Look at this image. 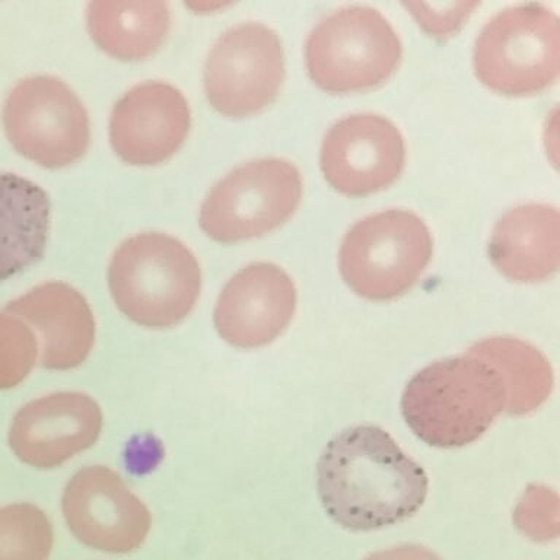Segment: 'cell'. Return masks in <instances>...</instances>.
Masks as SVG:
<instances>
[{
	"label": "cell",
	"instance_id": "cell-1",
	"mask_svg": "<svg viewBox=\"0 0 560 560\" xmlns=\"http://www.w3.org/2000/svg\"><path fill=\"white\" fill-rule=\"evenodd\" d=\"M324 511L349 532H375L409 520L427 501V472L388 432L358 424L332 436L317 464Z\"/></svg>",
	"mask_w": 560,
	"mask_h": 560
},
{
	"label": "cell",
	"instance_id": "cell-2",
	"mask_svg": "<svg viewBox=\"0 0 560 560\" xmlns=\"http://www.w3.org/2000/svg\"><path fill=\"white\" fill-rule=\"evenodd\" d=\"M505 405L499 372L464 353L419 371L402 393L401 415L424 444L459 448L483 436Z\"/></svg>",
	"mask_w": 560,
	"mask_h": 560
},
{
	"label": "cell",
	"instance_id": "cell-3",
	"mask_svg": "<svg viewBox=\"0 0 560 560\" xmlns=\"http://www.w3.org/2000/svg\"><path fill=\"white\" fill-rule=\"evenodd\" d=\"M118 310L139 326L170 328L199 300L201 271L195 254L173 236L144 232L125 241L108 267Z\"/></svg>",
	"mask_w": 560,
	"mask_h": 560
},
{
	"label": "cell",
	"instance_id": "cell-4",
	"mask_svg": "<svg viewBox=\"0 0 560 560\" xmlns=\"http://www.w3.org/2000/svg\"><path fill=\"white\" fill-rule=\"evenodd\" d=\"M432 254L423 219L410 210L388 209L350 228L340 245V273L357 295L392 301L419 282Z\"/></svg>",
	"mask_w": 560,
	"mask_h": 560
},
{
	"label": "cell",
	"instance_id": "cell-5",
	"mask_svg": "<svg viewBox=\"0 0 560 560\" xmlns=\"http://www.w3.org/2000/svg\"><path fill=\"white\" fill-rule=\"evenodd\" d=\"M402 46L387 18L374 8L332 12L308 35L306 69L315 85L335 94L371 90L400 65Z\"/></svg>",
	"mask_w": 560,
	"mask_h": 560
},
{
	"label": "cell",
	"instance_id": "cell-6",
	"mask_svg": "<svg viewBox=\"0 0 560 560\" xmlns=\"http://www.w3.org/2000/svg\"><path fill=\"white\" fill-rule=\"evenodd\" d=\"M559 69V18L542 4L503 9L476 39L477 78L499 94H537L558 79Z\"/></svg>",
	"mask_w": 560,
	"mask_h": 560
},
{
	"label": "cell",
	"instance_id": "cell-7",
	"mask_svg": "<svg viewBox=\"0 0 560 560\" xmlns=\"http://www.w3.org/2000/svg\"><path fill=\"white\" fill-rule=\"evenodd\" d=\"M302 177L292 162L265 158L247 162L212 188L200 209V226L218 243L269 234L295 213Z\"/></svg>",
	"mask_w": 560,
	"mask_h": 560
},
{
	"label": "cell",
	"instance_id": "cell-8",
	"mask_svg": "<svg viewBox=\"0 0 560 560\" xmlns=\"http://www.w3.org/2000/svg\"><path fill=\"white\" fill-rule=\"evenodd\" d=\"M3 126L15 151L44 168L73 164L90 147L86 109L57 78L35 77L18 83L4 103Z\"/></svg>",
	"mask_w": 560,
	"mask_h": 560
},
{
	"label": "cell",
	"instance_id": "cell-9",
	"mask_svg": "<svg viewBox=\"0 0 560 560\" xmlns=\"http://www.w3.org/2000/svg\"><path fill=\"white\" fill-rule=\"evenodd\" d=\"M284 79L279 35L258 22L228 30L214 44L205 66V91L223 116L243 118L269 107Z\"/></svg>",
	"mask_w": 560,
	"mask_h": 560
},
{
	"label": "cell",
	"instance_id": "cell-10",
	"mask_svg": "<svg viewBox=\"0 0 560 560\" xmlns=\"http://www.w3.org/2000/svg\"><path fill=\"white\" fill-rule=\"evenodd\" d=\"M61 506L73 536L108 553L139 549L151 529L147 505L108 467L79 470L66 486Z\"/></svg>",
	"mask_w": 560,
	"mask_h": 560
},
{
	"label": "cell",
	"instance_id": "cell-11",
	"mask_svg": "<svg viewBox=\"0 0 560 560\" xmlns=\"http://www.w3.org/2000/svg\"><path fill=\"white\" fill-rule=\"evenodd\" d=\"M322 170L336 191L374 195L392 186L406 164L401 131L378 114H352L335 122L322 147Z\"/></svg>",
	"mask_w": 560,
	"mask_h": 560
},
{
	"label": "cell",
	"instance_id": "cell-12",
	"mask_svg": "<svg viewBox=\"0 0 560 560\" xmlns=\"http://www.w3.org/2000/svg\"><path fill=\"white\" fill-rule=\"evenodd\" d=\"M103 411L83 393H56L22 407L9 429V445L31 467L56 468L98 441Z\"/></svg>",
	"mask_w": 560,
	"mask_h": 560
},
{
	"label": "cell",
	"instance_id": "cell-13",
	"mask_svg": "<svg viewBox=\"0 0 560 560\" xmlns=\"http://www.w3.org/2000/svg\"><path fill=\"white\" fill-rule=\"evenodd\" d=\"M295 311L291 276L271 262H254L223 288L214 308V327L234 348H262L287 330Z\"/></svg>",
	"mask_w": 560,
	"mask_h": 560
},
{
	"label": "cell",
	"instance_id": "cell-14",
	"mask_svg": "<svg viewBox=\"0 0 560 560\" xmlns=\"http://www.w3.org/2000/svg\"><path fill=\"white\" fill-rule=\"evenodd\" d=\"M190 125V107L182 91L165 82H144L114 107L109 140L127 164L158 165L183 147Z\"/></svg>",
	"mask_w": 560,
	"mask_h": 560
},
{
	"label": "cell",
	"instance_id": "cell-15",
	"mask_svg": "<svg viewBox=\"0 0 560 560\" xmlns=\"http://www.w3.org/2000/svg\"><path fill=\"white\" fill-rule=\"evenodd\" d=\"M4 311L24 319L38 332L42 366L46 370H74L94 348L95 319L91 306L70 284H39L9 302Z\"/></svg>",
	"mask_w": 560,
	"mask_h": 560
},
{
	"label": "cell",
	"instance_id": "cell-16",
	"mask_svg": "<svg viewBox=\"0 0 560 560\" xmlns=\"http://www.w3.org/2000/svg\"><path fill=\"white\" fill-rule=\"evenodd\" d=\"M489 256L512 282L537 283L559 269L560 217L555 206L528 203L508 210L493 228Z\"/></svg>",
	"mask_w": 560,
	"mask_h": 560
},
{
	"label": "cell",
	"instance_id": "cell-17",
	"mask_svg": "<svg viewBox=\"0 0 560 560\" xmlns=\"http://www.w3.org/2000/svg\"><path fill=\"white\" fill-rule=\"evenodd\" d=\"M51 203L37 184L0 174V282L42 260L50 231Z\"/></svg>",
	"mask_w": 560,
	"mask_h": 560
},
{
	"label": "cell",
	"instance_id": "cell-18",
	"mask_svg": "<svg viewBox=\"0 0 560 560\" xmlns=\"http://www.w3.org/2000/svg\"><path fill=\"white\" fill-rule=\"evenodd\" d=\"M86 25L96 46L120 60L155 55L171 28L165 2H91Z\"/></svg>",
	"mask_w": 560,
	"mask_h": 560
},
{
	"label": "cell",
	"instance_id": "cell-19",
	"mask_svg": "<svg viewBox=\"0 0 560 560\" xmlns=\"http://www.w3.org/2000/svg\"><path fill=\"white\" fill-rule=\"evenodd\" d=\"M466 353L488 362L502 376L508 415L533 413L545 405L553 389L555 376L549 359L527 341L494 336L477 341Z\"/></svg>",
	"mask_w": 560,
	"mask_h": 560
},
{
	"label": "cell",
	"instance_id": "cell-20",
	"mask_svg": "<svg viewBox=\"0 0 560 560\" xmlns=\"http://www.w3.org/2000/svg\"><path fill=\"white\" fill-rule=\"evenodd\" d=\"M55 533L46 512L33 503L0 508V560H47Z\"/></svg>",
	"mask_w": 560,
	"mask_h": 560
},
{
	"label": "cell",
	"instance_id": "cell-21",
	"mask_svg": "<svg viewBox=\"0 0 560 560\" xmlns=\"http://www.w3.org/2000/svg\"><path fill=\"white\" fill-rule=\"evenodd\" d=\"M37 336L11 313H0V389L20 385L37 361Z\"/></svg>",
	"mask_w": 560,
	"mask_h": 560
},
{
	"label": "cell",
	"instance_id": "cell-22",
	"mask_svg": "<svg viewBox=\"0 0 560 560\" xmlns=\"http://www.w3.org/2000/svg\"><path fill=\"white\" fill-rule=\"evenodd\" d=\"M476 7L477 3H451L448 11H442L436 9L435 4H407L411 13L418 18L420 25L440 37H448L451 33L457 31Z\"/></svg>",
	"mask_w": 560,
	"mask_h": 560
},
{
	"label": "cell",
	"instance_id": "cell-23",
	"mask_svg": "<svg viewBox=\"0 0 560 560\" xmlns=\"http://www.w3.org/2000/svg\"><path fill=\"white\" fill-rule=\"evenodd\" d=\"M363 560H442L440 556L418 545H402L393 549L376 551Z\"/></svg>",
	"mask_w": 560,
	"mask_h": 560
}]
</instances>
